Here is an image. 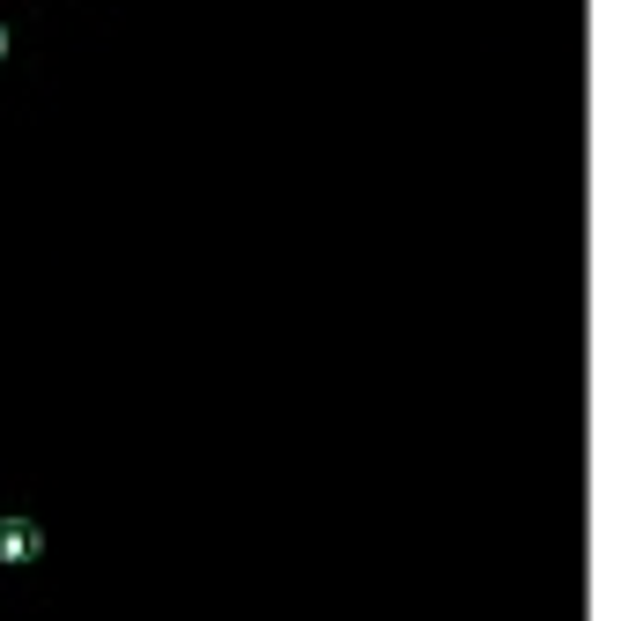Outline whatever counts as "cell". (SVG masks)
Listing matches in <instances>:
<instances>
[{
  "instance_id": "cell-1",
  "label": "cell",
  "mask_w": 628,
  "mask_h": 621,
  "mask_svg": "<svg viewBox=\"0 0 628 621\" xmlns=\"http://www.w3.org/2000/svg\"><path fill=\"white\" fill-rule=\"evenodd\" d=\"M0 555H15V562L37 555V533H30V525H0Z\"/></svg>"
}]
</instances>
